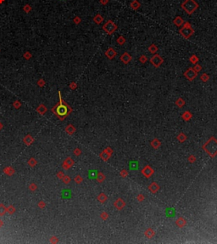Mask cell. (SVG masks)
<instances>
[{
    "instance_id": "24",
    "label": "cell",
    "mask_w": 217,
    "mask_h": 244,
    "mask_svg": "<svg viewBox=\"0 0 217 244\" xmlns=\"http://www.w3.org/2000/svg\"><path fill=\"white\" fill-rule=\"evenodd\" d=\"M201 70V67L200 66H198V65H197L196 67H195V68H194V71L195 72H198V71H200Z\"/></svg>"
},
{
    "instance_id": "8",
    "label": "cell",
    "mask_w": 217,
    "mask_h": 244,
    "mask_svg": "<svg viewBox=\"0 0 217 244\" xmlns=\"http://www.w3.org/2000/svg\"><path fill=\"white\" fill-rule=\"evenodd\" d=\"M57 111H58V113H59V115H65V113H66V111H67V109H66V107H65V105H59V106L58 107Z\"/></svg>"
},
{
    "instance_id": "2",
    "label": "cell",
    "mask_w": 217,
    "mask_h": 244,
    "mask_svg": "<svg viewBox=\"0 0 217 244\" xmlns=\"http://www.w3.org/2000/svg\"><path fill=\"white\" fill-rule=\"evenodd\" d=\"M180 33H181L185 38H188L189 37L192 36V35L194 33V31L192 29L190 24H189L188 22H187L184 25V27L180 29Z\"/></svg>"
},
{
    "instance_id": "23",
    "label": "cell",
    "mask_w": 217,
    "mask_h": 244,
    "mask_svg": "<svg viewBox=\"0 0 217 244\" xmlns=\"http://www.w3.org/2000/svg\"><path fill=\"white\" fill-rule=\"evenodd\" d=\"M140 61H141V62L144 63L145 61H147V57H145V56H142V57L140 58Z\"/></svg>"
},
{
    "instance_id": "3",
    "label": "cell",
    "mask_w": 217,
    "mask_h": 244,
    "mask_svg": "<svg viewBox=\"0 0 217 244\" xmlns=\"http://www.w3.org/2000/svg\"><path fill=\"white\" fill-rule=\"evenodd\" d=\"M103 29L108 33V34H112L114 31L117 29V27H116L111 21H108L104 25H103Z\"/></svg>"
},
{
    "instance_id": "29",
    "label": "cell",
    "mask_w": 217,
    "mask_h": 244,
    "mask_svg": "<svg viewBox=\"0 0 217 244\" xmlns=\"http://www.w3.org/2000/svg\"><path fill=\"white\" fill-rule=\"evenodd\" d=\"M2 225H3V222H2V220H1V219H0V227L2 226Z\"/></svg>"
},
{
    "instance_id": "9",
    "label": "cell",
    "mask_w": 217,
    "mask_h": 244,
    "mask_svg": "<svg viewBox=\"0 0 217 244\" xmlns=\"http://www.w3.org/2000/svg\"><path fill=\"white\" fill-rule=\"evenodd\" d=\"M153 170L151 169L149 167H146V168H143V174H144L145 176H147V177H149V176L151 175V174H153Z\"/></svg>"
},
{
    "instance_id": "22",
    "label": "cell",
    "mask_w": 217,
    "mask_h": 244,
    "mask_svg": "<svg viewBox=\"0 0 217 244\" xmlns=\"http://www.w3.org/2000/svg\"><path fill=\"white\" fill-rule=\"evenodd\" d=\"M24 56H25L26 59H30V58L31 57V54L29 53V52H26V53L24 55Z\"/></svg>"
},
{
    "instance_id": "17",
    "label": "cell",
    "mask_w": 217,
    "mask_h": 244,
    "mask_svg": "<svg viewBox=\"0 0 217 244\" xmlns=\"http://www.w3.org/2000/svg\"><path fill=\"white\" fill-rule=\"evenodd\" d=\"M149 51H150L151 53H154V52H156V51H157V50H158V49L156 48V46L153 44V45H151L150 47H149Z\"/></svg>"
},
{
    "instance_id": "21",
    "label": "cell",
    "mask_w": 217,
    "mask_h": 244,
    "mask_svg": "<svg viewBox=\"0 0 217 244\" xmlns=\"http://www.w3.org/2000/svg\"><path fill=\"white\" fill-rule=\"evenodd\" d=\"M201 78H202V80L203 81H204V82H206V81L209 79V77L207 76L206 74H203V76L201 77Z\"/></svg>"
},
{
    "instance_id": "5",
    "label": "cell",
    "mask_w": 217,
    "mask_h": 244,
    "mask_svg": "<svg viewBox=\"0 0 217 244\" xmlns=\"http://www.w3.org/2000/svg\"><path fill=\"white\" fill-rule=\"evenodd\" d=\"M185 77L188 79V80L192 81L195 78L197 77V72L194 71V69H192V68H189L188 70L185 72Z\"/></svg>"
},
{
    "instance_id": "10",
    "label": "cell",
    "mask_w": 217,
    "mask_h": 244,
    "mask_svg": "<svg viewBox=\"0 0 217 244\" xmlns=\"http://www.w3.org/2000/svg\"><path fill=\"white\" fill-rule=\"evenodd\" d=\"M174 23H175L176 25L177 26V27H181V25L183 24V20H182V18L181 17H176L175 19V21H174Z\"/></svg>"
},
{
    "instance_id": "26",
    "label": "cell",
    "mask_w": 217,
    "mask_h": 244,
    "mask_svg": "<svg viewBox=\"0 0 217 244\" xmlns=\"http://www.w3.org/2000/svg\"><path fill=\"white\" fill-rule=\"evenodd\" d=\"M38 84H39V85H43V84H44V81L43 80H39V82H38Z\"/></svg>"
},
{
    "instance_id": "1",
    "label": "cell",
    "mask_w": 217,
    "mask_h": 244,
    "mask_svg": "<svg viewBox=\"0 0 217 244\" xmlns=\"http://www.w3.org/2000/svg\"><path fill=\"white\" fill-rule=\"evenodd\" d=\"M181 7H182L183 10L187 12L188 15H191V14H192L197 10V8L198 7V5L194 0H186V1L181 4Z\"/></svg>"
},
{
    "instance_id": "19",
    "label": "cell",
    "mask_w": 217,
    "mask_h": 244,
    "mask_svg": "<svg viewBox=\"0 0 217 244\" xmlns=\"http://www.w3.org/2000/svg\"><path fill=\"white\" fill-rule=\"evenodd\" d=\"M198 61V58H197V56H195V55H192V57L190 58V61L192 63H196Z\"/></svg>"
},
{
    "instance_id": "27",
    "label": "cell",
    "mask_w": 217,
    "mask_h": 244,
    "mask_svg": "<svg viewBox=\"0 0 217 244\" xmlns=\"http://www.w3.org/2000/svg\"><path fill=\"white\" fill-rule=\"evenodd\" d=\"M71 88H73V89L76 88V84H75V83H71Z\"/></svg>"
},
{
    "instance_id": "6",
    "label": "cell",
    "mask_w": 217,
    "mask_h": 244,
    "mask_svg": "<svg viewBox=\"0 0 217 244\" xmlns=\"http://www.w3.org/2000/svg\"><path fill=\"white\" fill-rule=\"evenodd\" d=\"M105 55H106V56L108 58H109V59H112V58H114V56H115V55H116V53H115V51H114L113 49H108V50L106 51V53H105Z\"/></svg>"
},
{
    "instance_id": "13",
    "label": "cell",
    "mask_w": 217,
    "mask_h": 244,
    "mask_svg": "<svg viewBox=\"0 0 217 244\" xmlns=\"http://www.w3.org/2000/svg\"><path fill=\"white\" fill-rule=\"evenodd\" d=\"M93 21H94V22H95L96 24H100V23L103 21V17H102L101 15L98 14V15H97L95 17L93 18Z\"/></svg>"
},
{
    "instance_id": "25",
    "label": "cell",
    "mask_w": 217,
    "mask_h": 244,
    "mask_svg": "<svg viewBox=\"0 0 217 244\" xmlns=\"http://www.w3.org/2000/svg\"><path fill=\"white\" fill-rule=\"evenodd\" d=\"M108 2V0H100V3H101L102 4H106Z\"/></svg>"
},
{
    "instance_id": "7",
    "label": "cell",
    "mask_w": 217,
    "mask_h": 244,
    "mask_svg": "<svg viewBox=\"0 0 217 244\" xmlns=\"http://www.w3.org/2000/svg\"><path fill=\"white\" fill-rule=\"evenodd\" d=\"M121 61H123L125 64H127V63H129V61L131 60V57L129 55V54H127V53H125V54H123L122 55V56H121Z\"/></svg>"
},
{
    "instance_id": "14",
    "label": "cell",
    "mask_w": 217,
    "mask_h": 244,
    "mask_svg": "<svg viewBox=\"0 0 217 244\" xmlns=\"http://www.w3.org/2000/svg\"><path fill=\"white\" fill-rule=\"evenodd\" d=\"M131 7L133 9V10H137L139 7H140V4L137 2V0H134L133 2L131 4Z\"/></svg>"
},
{
    "instance_id": "11",
    "label": "cell",
    "mask_w": 217,
    "mask_h": 244,
    "mask_svg": "<svg viewBox=\"0 0 217 244\" xmlns=\"http://www.w3.org/2000/svg\"><path fill=\"white\" fill-rule=\"evenodd\" d=\"M114 205H115V207L117 208H119V209H120V208H122L123 206H125V202H122V200L121 199H119V200H117V202H115V203H114Z\"/></svg>"
},
{
    "instance_id": "16",
    "label": "cell",
    "mask_w": 217,
    "mask_h": 244,
    "mask_svg": "<svg viewBox=\"0 0 217 244\" xmlns=\"http://www.w3.org/2000/svg\"><path fill=\"white\" fill-rule=\"evenodd\" d=\"M23 10L26 12V13H30L31 12V5H29V4H26L24 7H23Z\"/></svg>"
},
{
    "instance_id": "28",
    "label": "cell",
    "mask_w": 217,
    "mask_h": 244,
    "mask_svg": "<svg viewBox=\"0 0 217 244\" xmlns=\"http://www.w3.org/2000/svg\"><path fill=\"white\" fill-rule=\"evenodd\" d=\"M4 1H5V0H0V4H2L4 2Z\"/></svg>"
},
{
    "instance_id": "20",
    "label": "cell",
    "mask_w": 217,
    "mask_h": 244,
    "mask_svg": "<svg viewBox=\"0 0 217 244\" xmlns=\"http://www.w3.org/2000/svg\"><path fill=\"white\" fill-rule=\"evenodd\" d=\"M81 18L80 17H78V16H76V17H75L74 18V22H75V24H79V23L81 22Z\"/></svg>"
},
{
    "instance_id": "18",
    "label": "cell",
    "mask_w": 217,
    "mask_h": 244,
    "mask_svg": "<svg viewBox=\"0 0 217 244\" xmlns=\"http://www.w3.org/2000/svg\"><path fill=\"white\" fill-rule=\"evenodd\" d=\"M117 42H118L119 44H123L124 43L126 42V40H125V38H124L123 37H120V38L117 39Z\"/></svg>"
},
{
    "instance_id": "12",
    "label": "cell",
    "mask_w": 217,
    "mask_h": 244,
    "mask_svg": "<svg viewBox=\"0 0 217 244\" xmlns=\"http://www.w3.org/2000/svg\"><path fill=\"white\" fill-rule=\"evenodd\" d=\"M149 190H150L152 192H156L159 190V186L157 185L156 183H152L150 186H149Z\"/></svg>"
},
{
    "instance_id": "15",
    "label": "cell",
    "mask_w": 217,
    "mask_h": 244,
    "mask_svg": "<svg viewBox=\"0 0 217 244\" xmlns=\"http://www.w3.org/2000/svg\"><path fill=\"white\" fill-rule=\"evenodd\" d=\"M6 212H7V208L3 204H0V215H4Z\"/></svg>"
},
{
    "instance_id": "4",
    "label": "cell",
    "mask_w": 217,
    "mask_h": 244,
    "mask_svg": "<svg viewBox=\"0 0 217 244\" xmlns=\"http://www.w3.org/2000/svg\"><path fill=\"white\" fill-rule=\"evenodd\" d=\"M150 61L155 67H159L162 64V62H163V59L160 55H154L151 58Z\"/></svg>"
}]
</instances>
